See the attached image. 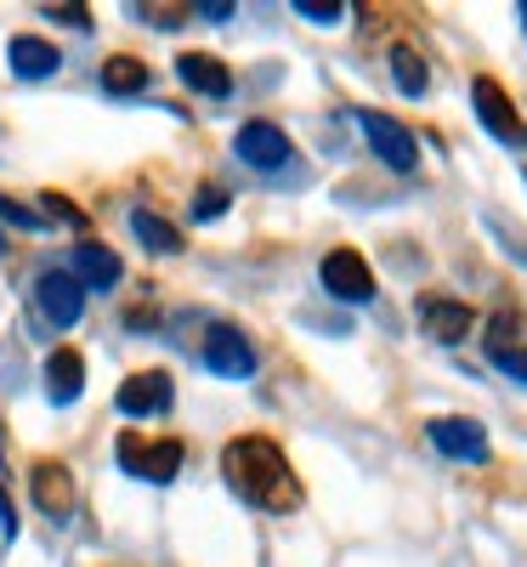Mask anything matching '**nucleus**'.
<instances>
[{
    "label": "nucleus",
    "mask_w": 527,
    "mask_h": 567,
    "mask_svg": "<svg viewBox=\"0 0 527 567\" xmlns=\"http://www.w3.org/2000/svg\"><path fill=\"white\" fill-rule=\"evenodd\" d=\"M221 477L227 488L245 499L250 511H267V516H290L301 511V477L296 465L283 460V449L261 432H245L221 449Z\"/></svg>",
    "instance_id": "1"
},
{
    "label": "nucleus",
    "mask_w": 527,
    "mask_h": 567,
    "mask_svg": "<svg viewBox=\"0 0 527 567\" xmlns=\"http://www.w3.org/2000/svg\"><path fill=\"white\" fill-rule=\"evenodd\" d=\"M120 465L142 483H176L182 471V443L176 437H142V432H120Z\"/></svg>",
    "instance_id": "2"
},
{
    "label": "nucleus",
    "mask_w": 527,
    "mask_h": 567,
    "mask_svg": "<svg viewBox=\"0 0 527 567\" xmlns=\"http://www.w3.org/2000/svg\"><path fill=\"white\" fill-rule=\"evenodd\" d=\"M358 125H363V136H369V148H374L380 165H392V171H403V176L420 165V142H414V131H409L403 120L380 114V109H363Z\"/></svg>",
    "instance_id": "3"
},
{
    "label": "nucleus",
    "mask_w": 527,
    "mask_h": 567,
    "mask_svg": "<svg viewBox=\"0 0 527 567\" xmlns=\"http://www.w3.org/2000/svg\"><path fill=\"white\" fill-rule=\"evenodd\" d=\"M232 154L245 159L250 171H261V176H272V171H290V165H296L290 136H283L272 120H250V125H238V136H232Z\"/></svg>",
    "instance_id": "4"
},
{
    "label": "nucleus",
    "mask_w": 527,
    "mask_h": 567,
    "mask_svg": "<svg viewBox=\"0 0 527 567\" xmlns=\"http://www.w3.org/2000/svg\"><path fill=\"white\" fill-rule=\"evenodd\" d=\"M199 358H205L210 374H221V381H250V374H256V347L245 341V329H238V323H210Z\"/></svg>",
    "instance_id": "5"
},
{
    "label": "nucleus",
    "mask_w": 527,
    "mask_h": 567,
    "mask_svg": "<svg viewBox=\"0 0 527 567\" xmlns=\"http://www.w3.org/2000/svg\"><path fill=\"white\" fill-rule=\"evenodd\" d=\"M471 109H476V120H483L499 142H510V148H527V125H521V114L510 109V97H505L499 80L476 74V80H471Z\"/></svg>",
    "instance_id": "6"
},
{
    "label": "nucleus",
    "mask_w": 527,
    "mask_h": 567,
    "mask_svg": "<svg viewBox=\"0 0 527 567\" xmlns=\"http://www.w3.org/2000/svg\"><path fill=\"white\" fill-rule=\"evenodd\" d=\"M318 278H323V290L334 301H374V272H369V261L358 250H329Z\"/></svg>",
    "instance_id": "7"
},
{
    "label": "nucleus",
    "mask_w": 527,
    "mask_h": 567,
    "mask_svg": "<svg viewBox=\"0 0 527 567\" xmlns=\"http://www.w3.org/2000/svg\"><path fill=\"white\" fill-rule=\"evenodd\" d=\"M34 296H40V312H45V323H52V329H69V323H80V312H85V284H80L74 272H63V267L40 272Z\"/></svg>",
    "instance_id": "8"
},
{
    "label": "nucleus",
    "mask_w": 527,
    "mask_h": 567,
    "mask_svg": "<svg viewBox=\"0 0 527 567\" xmlns=\"http://www.w3.org/2000/svg\"><path fill=\"white\" fill-rule=\"evenodd\" d=\"M425 437H431V449L448 454V460H465V465H483V460H488V432H483L476 420H465V414L431 420Z\"/></svg>",
    "instance_id": "9"
},
{
    "label": "nucleus",
    "mask_w": 527,
    "mask_h": 567,
    "mask_svg": "<svg viewBox=\"0 0 527 567\" xmlns=\"http://www.w3.org/2000/svg\"><path fill=\"white\" fill-rule=\"evenodd\" d=\"M114 403H120V414H131V420H154V414H165V409H170V374H165V369H142V374H131V381H120Z\"/></svg>",
    "instance_id": "10"
},
{
    "label": "nucleus",
    "mask_w": 527,
    "mask_h": 567,
    "mask_svg": "<svg viewBox=\"0 0 527 567\" xmlns=\"http://www.w3.org/2000/svg\"><path fill=\"white\" fill-rule=\"evenodd\" d=\"M420 323H425V336H431V341L459 347V341L471 336L476 312H471L465 301H454V296H420Z\"/></svg>",
    "instance_id": "11"
},
{
    "label": "nucleus",
    "mask_w": 527,
    "mask_h": 567,
    "mask_svg": "<svg viewBox=\"0 0 527 567\" xmlns=\"http://www.w3.org/2000/svg\"><path fill=\"white\" fill-rule=\"evenodd\" d=\"M29 494H34V505L52 516V523H63V516L74 511V477H69V465L63 460H40L34 477H29Z\"/></svg>",
    "instance_id": "12"
},
{
    "label": "nucleus",
    "mask_w": 527,
    "mask_h": 567,
    "mask_svg": "<svg viewBox=\"0 0 527 567\" xmlns=\"http://www.w3.org/2000/svg\"><path fill=\"white\" fill-rule=\"evenodd\" d=\"M80 392H85V358L74 347H58L52 358H45V398H52L58 409H69Z\"/></svg>",
    "instance_id": "13"
},
{
    "label": "nucleus",
    "mask_w": 527,
    "mask_h": 567,
    "mask_svg": "<svg viewBox=\"0 0 527 567\" xmlns=\"http://www.w3.org/2000/svg\"><path fill=\"white\" fill-rule=\"evenodd\" d=\"M7 63H12L18 80H52L58 63H63V52H58L52 40H40V34H18L12 52H7Z\"/></svg>",
    "instance_id": "14"
},
{
    "label": "nucleus",
    "mask_w": 527,
    "mask_h": 567,
    "mask_svg": "<svg viewBox=\"0 0 527 567\" xmlns=\"http://www.w3.org/2000/svg\"><path fill=\"white\" fill-rule=\"evenodd\" d=\"M176 74L199 91V97H232V74H227V63L221 58H205V52H187V58H176Z\"/></svg>",
    "instance_id": "15"
},
{
    "label": "nucleus",
    "mask_w": 527,
    "mask_h": 567,
    "mask_svg": "<svg viewBox=\"0 0 527 567\" xmlns=\"http://www.w3.org/2000/svg\"><path fill=\"white\" fill-rule=\"evenodd\" d=\"M74 267H80V284H91V290H114V284L125 278L120 256H114L108 245H97V239H80V250H74Z\"/></svg>",
    "instance_id": "16"
},
{
    "label": "nucleus",
    "mask_w": 527,
    "mask_h": 567,
    "mask_svg": "<svg viewBox=\"0 0 527 567\" xmlns=\"http://www.w3.org/2000/svg\"><path fill=\"white\" fill-rule=\"evenodd\" d=\"M131 233H136V239L148 245L154 256H176V250H182V233H176L165 216H154L148 205H136V210H131Z\"/></svg>",
    "instance_id": "17"
},
{
    "label": "nucleus",
    "mask_w": 527,
    "mask_h": 567,
    "mask_svg": "<svg viewBox=\"0 0 527 567\" xmlns=\"http://www.w3.org/2000/svg\"><path fill=\"white\" fill-rule=\"evenodd\" d=\"M392 80H397L403 97H425L431 69H425V58L414 52V45H392Z\"/></svg>",
    "instance_id": "18"
},
{
    "label": "nucleus",
    "mask_w": 527,
    "mask_h": 567,
    "mask_svg": "<svg viewBox=\"0 0 527 567\" xmlns=\"http://www.w3.org/2000/svg\"><path fill=\"white\" fill-rule=\"evenodd\" d=\"M148 85V69H142L136 58H108L103 63V91H114V97H131V91Z\"/></svg>",
    "instance_id": "19"
},
{
    "label": "nucleus",
    "mask_w": 527,
    "mask_h": 567,
    "mask_svg": "<svg viewBox=\"0 0 527 567\" xmlns=\"http://www.w3.org/2000/svg\"><path fill=\"white\" fill-rule=\"evenodd\" d=\"M296 12H301L307 23H341V18H347L341 0H296Z\"/></svg>",
    "instance_id": "20"
},
{
    "label": "nucleus",
    "mask_w": 527,
    "mask_h": 567,
    "mask_svg": "<svg viewBox=\"0 0 527 567\" xmlns=\"http://www.w3.org/2000/svg\"><path fill=\"white\" fill-rule=\"evenodd\" d=\"M232 199H227V187H199V194H194V216L199 221H210V216H221Z\"/></svg>",
    "instance_id": "21"
},
{
    "label": "nucleus",
    "mask_w": 527,
    "mask_h": 567,
    "mask_svg": "<svg viewBox=\"0 0 527 567\" xmlns=\"http://www.w3.org/2000/svg\"><path fill=\"white\" fill-rule=\"evenodd\" d=\"M45 210H52L58 221H69L74 233H91V221H85V210H74V205H69L63 194H45Z\"/></svg>",
    "instance_id": "22"
},
{
    "label": "nucleus",
    "mask_w": 527,
    "mask_h": 567,
    "mask_svg": "<svg viewBox=\"0 0 527 567\" xmlns=\"http://www.w3.org/2000/svg\"><path fill=\"white\" fill-rule=\"evenodd\" d=\"M0 221H12V227H40V210L18 205V199H0Z\"/></svg>",
    "instance_id": "23"
},
{
    "label": "nucleus",
    "mask_w": 527,
    "mask_h": 567,
    "mask_svg": "<svg viewBox=\"0 0 527 567\" xmlns=\"http://www.w3.org/2000/svg\"><path fill=\"white\" fill-rule=\"evenodd\" d=\"M494 363L510 374V381H521V386H527V347H510V352H499Z\"/></svg>",
    "instance_id": "24"
},
{
    "label": "nucleus",
    "mask_w": 527,
    "mask_h": 567,
    "mask_svg": "<svg viewBox=\"0 0 527 567\" xmlns=\"http://www.w3.org/2000/svg\"><path fill=\"white\" fill-rule=\"evenodd\" d=\"M45 12H52L58 23H74V29H91V12H80V7H74V0H58V7H45Z\"/></svg>",
    "instance_id": "25"
},
{
    "label": "nucleus",
    "mask_w": 527,
    "mask_h": 567,
    "mask_svg": "<svg viewBox=\"0 0 527 567\" xmlns=\"http://www.w3.org/2000/svg\"><path fill=\"white\" fill-rule=\"evenodd\" d=\"M199 18H210V23H227V18H232V7H227V0H199Z\"/></svg>",
    "instance_id": "26"
},
{
    "label": "nucleus",
    "mask_w": 527,
    "mask_h": 567,
    "mask_svg": "<svg viewBox=\"0 0 527 567\" xmlns=\"http://www.w3.org/2000/svg\"><path fill=\"white\" fill-rule=\"evenodd\" d=\"M0 528H7V539L18 534V523H12V505H7V494H0Z\"/></svg>",
    "instance_id": "27"
},
{
    "label": "nucleus",
    "mask_w": 527,
    "mask_h": 567,
    "mask_svg": "<svg viewBox=\"0 0 527 567\" xmlns=\"http://www.w3.org/2000/svg\"><path fill=\"white\" fill-rule=\"evenodd\" d=\"M521 29H527V7H521Z\"/></svg>",
    "instance_id": "28"
}]
</instances>
